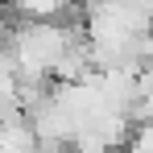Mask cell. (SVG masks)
I'll return each instance as SVG.
<instances>
[{
  "mask_svg": "<svg viewBox=\"0 0 153 153\" xmlns=\"http://www.w3.org/2000/svg\"><path fill=\"white\" fill-rule=\"evenodd\" d=\"M79 37L75 25H58V21H29V25H17L8 33V54L17 62L21 79H46L50 83L58 58L66 54V46Z\"/></svg>",
  "mask_w": 153,
  "mask_h": 153,
  "instance_id": "6da1fadb",
  "label": "cell"
},
{
  "mask_svg": "<svg viewBox=\"0 0 153 153\" xmlns=\"http://www.w3.org/2000/svg\"><path fill=\"white\" fill-rule=\"evenodd\" d=\"M71 0H13V8L25 17V21H58L66 13Z\"/></svg>",
  "mask_w": 153,
  "mask_h": 153,
  "instance_id": "7a4b0ae2",
  "label": "cell"
}]
</instances>
